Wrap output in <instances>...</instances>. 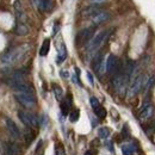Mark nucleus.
Returning <instances> with one entry per match:
<instances>
[{
    "mask_svg": "<svg viewBox=\"0 0 155 155\" xmlns=\"http://www.w3.org/2000/svg\"><path fill=\"white\" fill-rule=\"evenodd\" d=\"M29 50H30V47L28 44L15 47V48L7 50L6 53H4L0 56V61L5 66H13V64L20 62L23 58H25L26 54L29 53Z\"/></svg>",
    "mask_w": 155,
    "mask_h": 155,
    "instance_id": "obj_1",
    "label": "nucleus"
},
{
    "mask_svg": "<svg viewBox=\"0 0 155 155\" xmlns=\"http://www.w3.org/2000/svg\"><path fill=\"white\" fill-rule=\"evenodd\" d=\"M111 32H112V30L109 29V30L100 31L96 36H93V38L91 39V41L88 42V44H87V51L91 53V54H92V53H96L98 49L107 41V38H109V36H110Z\"/></svg>",
    "mask_w": 155,
    "mask_h": 155,
    "instance_id": "obj_2",
    "label": "nucleus"
},
{
    "mask_svg": "<svg viewBox=\"0 0 155 155\" xmlns=\"http://www.w3.org/2000/svg\"><path fill=\"white\" fill-rule=\"evenodd\" d=\"M148 79H149V75H141V74L140 75H136L131 80V85H130L128 96L129 97H135L137 93H140L142 90H144L146 86H147Z\"/></svg>",
    "mask_w": 155,
    "mask_h": 155,
    "instance_id": "obj_3",
    "label": "nucleus"
},
{
    "mask_svg": "<svg viewBox=\"0 0 155 155\" xmlns=\"http://www.w3.org/2000/svg\"><path fill=\"white\" fill-rule=\"evenodd\" d=\"M15 97L25 107H34L37 103L35 93L31 92H15Z\"/></svg>",
    "mask_w": 155,
    "mask_h": 155,
    "instance_id": "obj_4",
    "label": "nucleus"
},
{
    "mask_svg": "<svg viewBox=\"0 0 155 155\" xmlns=\"http://www.w3.org/2000/svg\"><path fill=\"white\" fill-rule=\"evenodd\" d=\"M18 118L21 120V123H24L26 127L29 128H38L39 125V120L37 116L32 112H29V111H19L18 112Z\"/></svg>",
    "mask_w": 155,
    "mask_h": 155,
    "instance_id": "obj_5",
    "label": "nucleus"
},
{
    "mask_svg": "<svg viewBox=\"0 0 155 155\" xmlns=\"http://www.w3.org/2000/svg\"><path fill=\"white\" fill-rule=\"evenodd\" d=\"M94 31H96V28H94V26H90V28H86V29H82L81 31H79L77 37H75L77 45H85V44H88V42L93 38Z\"/></svg>",
    "mask_w": 155,
    "mask_h": 155,
    "instance_id": "obj_6",
    "label": "nucleus"
},
{
    "mask_svg": "<svg viewBox=\"0 0 155 155\" xmlns=\"http://www.w3.org/2000/svg\"><path fill=\"white\" fill-rule=\"evenodd\" d=\"M129 81H130L129 77H127L123 72H120L119 74H117V75L114 77V79H112V85H114L115 90H116L118 93H124L125 90H127V86H128Z\"/></svg>",
    "mask_w": 155,
    "mask_h": 155,
    "instance_id": "obj_7",
    "label": "nucleus"
},
{
    "mask_svg": "<svg viewBox=\"0 0 155 155\" xmlns=\"http://www.w3.org/2000/svg\"><path fill=\"white\" fill-rule=\"evenodd\" d=\"M106 72L111 75H117L119 74L122 71H120V63H119V60L117 58L116 55L114 54H110L109 58L106 60Z\"/></svg>",
    "mask_w": 155,
    "mask_h": 155,
    "instance_id": "obj_8",
    "label": "nucleus"
},
{
    "mask_svg": "<svg viewBox=\"0 0 155 155\" xmlns=\"http://www.w3.org/2000/svg\"><path fill=\"white\" fill-rule=\"evenodd\" d=\"M21 149L16 142H5L4 143V155H20Z\"/></svg>",
    "mask_w": 155,
    "mask_h": 155,
    "instance_id": "obj_9",
    "label": "nucleus"
},
{
    "mask_svg": "<svg viewBox=\"0 0 155 155\" xmlns=\"http://www.w3.org/2000/svg\"><path fill=\"white\" fill-rule=\"evenodd\" d=\"M5 124H6V128L7 130L10 131V134L13 136V138H20L21 134H20L19 128L17 127V124L11 119V118H5Z\"/></svg>",
    "mask_w": 155,
    "mask_h": 155,
    "instance_id": "obj_10",
    "label": "nucleus"
},
{
    "mask_svg": "<svg viewBox=\"0 0 155 155\" xmlns=\"http://www.w3.org/2000/svg\"><path fill=\"white\" fill-rule=\"evenodd\" d=\"M103 66H104V55L101 53H98L97 55L93 58V62H92V67L93 69L97 72L99 75L103 74Z\"/></svg>",
    "mask_w": 155,
    "mask_h": 155,
    "instance_id": "obj_11",
    "label": "nucleus"
},
{
    "mask_svg": "<svg viewBox=\"0 0 155 155\" xmlns=\"http://www.w3.org/2000/svg\"><path fill=\"white\" fill-rule=\"evenodd\" d=\"M154 115V106L150 103H144L141 111H140V118L142 119H149Z\"/></svg>",
    "mask_w": 155,
    "mask_h": 155,
    "instance_id": "obj_12",
    "label": "nucleus"
},
{
    "mask_svg": "<svg viewBox=\"0 0 155 155\" xmlns=\"http://www.w3.org/2000/svg\"><path fill=\"white\" fill-rule=\"evenodd\" d=\"M15 10H16V18H17V21L25 24L26 20H28V16H26V13L24 12V10H23V7H21L19 1H17V2L15 4Z\"/></svg>",
    "mask_w": 155,
    "mask_h": 155,
    "instance_id": "obj_13",
    "label": "nucleus"
},
{
    "mask_svg": "<svg viewBox=\"0 0 155 155\" xmlns=\"http://www.w3.org/2000/svg\"><path fill=\"white\" fill-rule=\"evenodd\" d=\"M92 18V21H93V24H96V25H98V24H101V23H104V21H106V20L110 18V13L107 12V11H100L99 13H97V15H94L93 17H91Z\"/></svg>",
    "mask_w": 155,
    "mask_h": 155,
    "instance_id": "obj_14",
    "label": "nucleus"
},
{
    "mask_svg": "<svg viewBox=\"0 0 155 155\" xmlns=\"http://www.w3.org/2000/svg\"><path fill=\"white\" fill-rule=\"evenodd\" d=\"M29 31L30 30H29V26L26 24L17 21V24L15 26V34L16 35H18V36H26L29 34Z\"/></svg>",
    "mask_w": 155,
    "mask_h": 155,
    "instance_id": "obj_15",
    "label": "nucleus"
},
{
    "mask_svg": "<svg viewBox=\"0 0 155 155\" xmlns=\"http://www.w3.org/2000/svg\"><path fill=\"white\" fill-rule=\"evenodd\" d=\"M100 11H103V8H101V7L99 6V5H92V6L87 7V8H86V10L84 11V15L93 17L94 15H97V13H99Z\"/></svg>",
    "mask_w": 155,
    "mask_h": 155,
    "instance_id": "obj_16",
    "label": "nucleus"
},
{
    "mask_svg": "<svg viewBox=\"0 0 155 155\" xmlns=\"http://www.w3.org/2000/svg\"><path fill=\"white\" fill-rule=\"evenodd\" d=\"M49 49H50V41L47 38L44 39V42H43V44L39 49V55L41 56H47L48 53H49Z\"/></svg>",
    "mask_w": 155,
    "mask_h": 155,
    "instance_id": "obj_17",
    "label": "nucleus"
},
{
    "mask_svg": "<svg viewBox=\"0 0 155 155\" xmlns=\"http://www.w3.org/2000/svg\"><path fill=\"white\" fill-rule=\"evenodd\" d=\"M67 58V49L64 47V44L61 45V48L58 49V63H61L63 62Z\"/></svg>",
    "mask_w": 155,
    "mask_h": 155,
    "instance_id": "obj_18",
    "label": "nucleus"
},
{
    "mask_svg": "<svg viewBox=\"0 0 155 155\" xmlns=\"http://www.w3.org/2000/svg\"><path fill=\"white\" fill-rule=\"evenodd\" d=\"M122 152L124 155H133L135 149H134V146L133 144H123L122 146Z\"/></svg>",
    "mask_w": 155,
    "mask_h": 155,
    "instance_id": "obj_19",
    "label": "nucleus"
},
{
    "mask_svg": "<svg viewBox=\"0 0 155 155\" xmlns=\"http://www.w3.org/2000/svg\"><path fill=\"white\" fill-rule=\"evenodd\" d=\"M53 91H54V94H55L56 99H58V100H61L62 97H63V91H62V88H61L58 85L54 84V85H53Z\"/></svg>",
    "mask_w": 155,
    "mask_h": 155,
    "instance_id": "obj_20",
    "label": "nucleus"
},
{
    "mask_svg": "<svg viewBox=\"0 0 155 155\" xmlns=\"http://www.w3.org/2000/svg\"><path fill=\"white\" fill-rule=\"evenodd\" d=\"M98 136H99L100 138H107V137L110 136V129L106 128V127L100 128V129L98 130Z\"/></svg>",
    "mask_w": 155,
    "mask_h": 155,
    "instance_id": "obj_21",
    "label": "nucleus"
},
{
    "mask_svg": "<svg viewBox=\"0 0 155 155\" xmlns=\"http://www.w3.org/2000/svg\"><path fill=\"white\" fill-rule=\"evenodd\" d=\"M69 109H71V104L67 101V100H63L61 103V111H62V115H68L69 112Z\"/></svg>",
    "mask_w": 155,
    "mask_h": 155,
    "instance_id": "obj_22",
    "label": "nucleus"
},
{
    "mask_svg": "<svg viewBox=\"0 0 155 155\" xmlns=\"http://www.w3.org/2000/svg\"><path fill=\"white\" fill-rule=\"evenodd\" d=\"M94 114H96L97 117H99V118H105V117H106V110L100 105V106H98L97 109H94Z\"/></svg>",
    "mask_w": 155,
    "mask_h": 155,
    "instance_id": "obj_23",
    "label": "nucleus"
},
{
    "mask_svg": "<svg viewBox=\"0 0 155 155\" xmlns=\"http://www.w3.org/2000/svg\"><path fill=\"white\" fill-rule=\"evenodd\" d=\"M55 155H66V150L62 143H56L55 146Z\"/></svg>",
    "mask_w": 155,
    "mask_h": 155,
    "instance_id": "obj_24",
    "label": "nucleus"
},
{
    "mask_svg": "<svg viewBox=\"0 0 155 155\" xmlns=\"http://www.w3.org/2000/svg\"><path fill=\"white\" fill-rule=\"evenodd\" d=\"M79 117H80V112H79V110L75 109V110H73V111L69 114V120L74 123V122H77L78 119H79Z\"/></svg>",
    "mask_w": 155,
    "mask_h": 155,
    "instance_id": "obj_25",
    "label": "nucleus"
},
{
    "mask_svg": "<svg viewBox=\"0 0 155 155\" xmlns=\"http://www.w3.org/2000/svg\"><path fill=\"white\" fill-rule=\"evenodd\" d=\"M34 138H35V134L32 133V130H31V129H28V130L25 131V140L28 141V143H30Z\"/></svg>",
    "mask_w": 155,
    "mask_h": 155,
    "instance_id": "obj_26",
    "label": "nucleus"
},
{
    "mask_svg": "<svg viewBox=\"0 0 155 155\" xmlns=\"http://www.w3.org/2000/svg\"><path fill=\"white\" fill-rule=\"evenodd\" d=\"M90 103H91V106L93 107V110H94V109H97L98 106H100V104H99V101H98V99L96 97H91Z\"/></svg>",
    "mask_w": 155,
    "mask_h": 155,
    "instance_id": "obj_27",
    "label": "nucleus"
},
{
    "mask_svg": "<svg viewBox=\"0 0 155 155\" xmlns=\"http://www.w3.org/2000/svg\"><path fill=\"white\" fill-rule=\"evenodd\" d=\"M146 131H147L148 134H149V133H150V134H153V133H154L155 131V119L152 122V124H149V127L146 129Z\"/></svg>",
    "mask_w": 155,
    "mask_h": 155,
    "instance_id": "obj_28",
    "label": "nucleus"
},
{
    "mask_svg": "<svg viewBox=\"0 0 155 155\" xmlns=\"http://www.w3.org/2000/svg\"><path fill=\"white\" fill-rule=\"evenodd\" d=\"M87 78H88V80H90V84L93 85V84H94V80H93V77H92V74H91L90 72L87 73Z\"/></svg>",
    "mask_w": 155,
    "mask_h": 155,
    "instance_id": "obj_29",
    "label": "nucleus"
},
{
    "mask_svg": "<svg viewBox=\"0 0 155 155\" xmlns=\"http://www.w3.org/2000/svg\"><path fill=\"white\" fill-rule=\"evenodd\" d=\"M58 24H56V25L54 26V35H55V34L58 32Z\"/></svg>",
    "mask_w": 155,
    "mask_h": 155,
    "instance_id": "obj_30",
    "label": "nucleus"
},
{
    "mask_svg": "<svg viewBox=\"0 0 155 155\" xmlns=\"http://www.w3.org/2000/svg\"><path fill=\"white\" fill-rule=\"evenodd\" d=\"M85 155H94V153H93L92 150H87V152L85 153Z\"/></svg>",
    "mask_w": 155,
    "mask_h": 155,
    "instance_id": "obj_31",
    "label": "nucleus"
},
{
    "mask_svg": "<svg viewBox=\"0 0 155 155\" xmlns=\"http://www.w3.org/2000/svg\"><path fill=\"white\" fill-rule=\"evenodd\" d=\"M91 1H93V2H103L104 0H91Z\"/></svg>",
    "mask_w": 155,
    "mask_h": 155,
    "instance_id": "obj_32",
    "label": "nucleus"
}]
</instances>
